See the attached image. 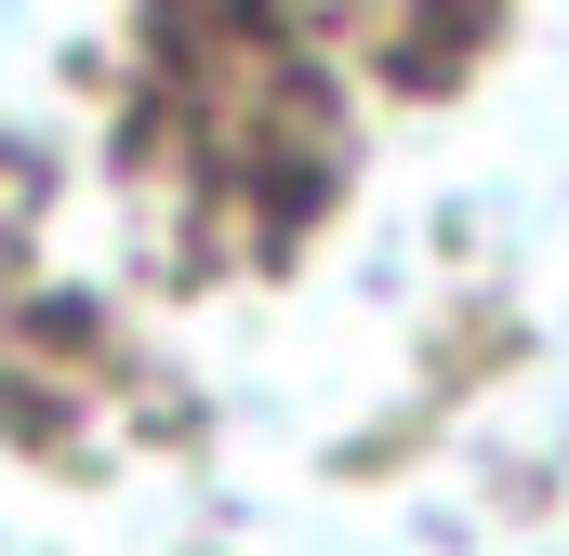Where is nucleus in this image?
I'll return each instance as SVG.
<instances>
[]
</instances>
